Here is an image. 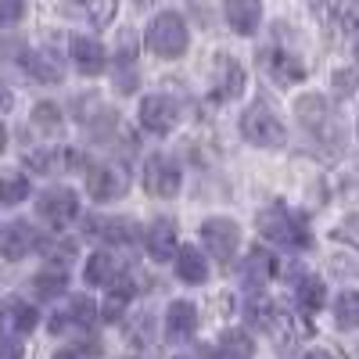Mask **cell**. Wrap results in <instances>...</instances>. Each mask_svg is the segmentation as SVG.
<instances>
[{"label": "cell", "mask_w": 359, "mask_h": 359, "mask_svg": "<svg viewBox=\"0 0 359 359\" xmlns=\"http://www.w3.org/2000/svg\"><path fill=\"white\" fill-rule=\"evenodd\" d=\"M259 233L273 245H284V248H309V226H306V216L291 212L284 201H273L269 208L259 212Z\"/></svg>", "instance_id": "1"}, {"label": "cell", "mask_w": 359, "mask_h": 359, "mask_svg": "<svg viewBox=\"0 0 359 359\" xmlns=\"http://www.w3.org/2000/svg\"><path fill=\"white\" fill-rule=\"evenodd\" d=\"M147 47H151V54H158V57H180V54H187V47H191V29H187V22L180 18L176 11H158L155 18H151V25H147Z\"/></svg>", "instance_id": "2"}, {"label": "cell", "mask_w": 359, "mask_h": 359, "mask_svg": "<svg viewBox=\"0 0 359 359\" xmlns=\"http://www.w3.org/2000/svg\"><path fill=\"white\" fill-rule=\"evenodd\" d=\"M241 133H245L248 144H255V147H269V151L284 147V140H287L284 123H280L277 111L269 108L266 101H255V104L241 115Z\"/></svg>", "instance_id": "3"}, {"label": "cell", "mask_w": 359, "mask_h": 359, "mask_svg": "<svg viewBox=\"0 0 359 359\" xmlns=\"http://www.w3.org/2000/svg\"><path fill=\"white\" fill-rule=\"evenodd\" d=\"M36 212H40L43 223H50L54 230H62V226H69L79 216V198H76L72 187H50V191H43L36 198Z\"/></svg>", "instance_id": "4"}, {"label": "cell", "mask_w": 359, "mask_h": 359, "mask_svg": "<svg viewBox=\"0 0 359 359\" xmlns=\"http://www.w3.org/2000/svg\"><path fill=\"white\" fill-rule=\"evenodd\" d=\"M180 104L169 97V94H151V97H144L140 101V126L147 133H155V137H165L180 126Z\"/></svg>", "instance_id": "5"}, {"label": "cell", "mask_w": 359, "mask_h": 359, "mask_svg": "<svg viewBox=\"0 0 359 359\" xmlns=\"http://www.w3.org/2000/svg\"><path fill=\"white\" fill-rule=\"evenodd\" d=\"M180 184H184V172L180 165L165 155H151L144 162V191L155 194V198H176Z\"/></svg>", "instance_id": "6"}, {"label": "cell", "mask_w": 359, "mask_h": 359, "mask_svg": "<svg viewBox=\"0 0 359 359\" xmlns=\"http://www.w3.org/2000/svg\"><path fill=\"white\" fill-rule=\"evenodd\" d=\"M201 241L212 259H230L237 252V245H241V226L226 216H212L201 223Z\"/></svg>", "instance_id": "7"}, {"label": "cell", "mask_w": 359, "mask_h": 359, "mask_svg": "<svg viewBox=\"0 0 359 359\" xmlns=\"http://www.w3.org/2000/svg\"><path fill=\"white\" fill-rule=\"evenodd\" d=\"M245 83H248V72L241 69V62L230 54H219L216 65H212V86H216V97L219 101H233L245 94Z\"/></svg>", "instance_id": "8"}, {"label": "cell", "mask_w": 359, "mask_h": 359, "mask_svg": "<svg viewBox=\"0 0 359 359\" xmlns=\"http://www.w3.org/2000/svg\"><path fill=\"white\" fill-rule=\"evenodd\" d=\"M86 194L94 201H115L118 194H126V172H118L115 165L86 169Z\"/></svg>", "instance_id": "9"}, {"label": "cell", "mask_w": 359, "mask_h": 359, "mask_svg": "<svg viewBox=\"0 0 359 359\" xmlns=\"http://www.w3.org/2000/svg\"><path fill=\"white\" fill-rule=\"evenodd\" d=\"M36 248H40V233L29 223H11V226H4V233H0V255H4L8 262H18Z\"/></svg>", "instance_id": "10"}, {"label": "cell", "mask_w": 359, "mask_h": 359, "mask_svg": "<svg viewBox=\"0 0 359 359\" xmlns=\"http://www.w3.org/2000/svg\"><path fill=\"white\" fill-rule=\"evenodd\" d=\"M223 15L237 36H252L262 22V0H223Z\"/></svg>", "instance_id": "11"}, {"label": "cell", "mask_w": 359, "mask_h": 359, "mask_svg": "<svg viewBox=\"0 0 359 359\" xmlns=\"http://www.w3.org/2000/svg\"><path fill=\"white\" fill-rule=\"evenodd\" d=\"M144 245H147V255H151L155 262H169L176 259V223L172 219H155L151 226L144 230Z\"/></svg>", "instance_id": "12"}, {"label": "cell", "mask_w": 359, "mask_h": 359, "mask_svg": "<svg viewBox=\"0 0 359 359\" xmlns=\"http://www.w3.org/2000/svg\"><path fill=\"white\" fill-rule=\"evenodd\" d=\"M194 331H198V309L187 302V298L169 302V309H165V338L176 345V341H187Z\"/></svg>", "instance_id": "13"}, {"label": "cell", "mask_w": 359, "mask_h": 359, "mask_svg": "<svg viewBox=\"0 0 359 359\" xmlns=\"http://www.w3.org/2000/svg\"><path fill=\"white\" fill-rule=\"evenodd\" d=\"M72 65L83 76H101L108 65V50L94 36H72Z\"/></svg>", "instance_id": "14"}, {"label": "cell", "mask_w": 359, "mask_h": 359, "mask_svg": "<svg viewBox=\"0 0 359 359\" xmlns=\"http://www.w3.org/2000/svg\"><path fill=\"white\" fill-rule=\"evenodd\" d=\"M86 233L90 237H101V241H111V245H133L137 241V223L133 219H118V216H111V219H94L90 216L86 219Z\"/></svg>", "instance_id": "15"}, {"label": "cell", "mask_w": 359, "mask_h": 359, "mask_svg": "<svg viewBox=\"0 0 359 359\" xmlns=\"http://www.w3.org/2000/svg\"><path fill=\"white\" fill-rule=\"evenodd\" d=\"M118 259L111 255V252H94L86 259V266H83V280L90 284V287H115L118 284Z\"/></svg>", "instance_id": "16"}, {"label": "cell", "mask_w": 359, "mask_h": 359, "mask_svg": "<svg viewBox=\"0 0 359 359\" xmlns=\"http://www.w3.org/2000/svg\"><path fill=\"white\" fill-rule=\"evenodd\" d=\"M294 115H298V123H302L306 130H313V133H323L327 126H331V104H327L320 94H302L294 101Z\"/></svg>", "instance_id": "17"}, {"label": "cell", "mask_w": 359, "mask_h": 359, "mask_svg": "<svg viewBox=\"0 0 359 359\" xmlns=\"http://www.w3.org/2000/svg\"><path fill=\"white\" fill-rule=\"evenodd\" d=\"M62 11L90 25H108L118 11V0H65Z\"/></svg>", "instance_id": "18"}, {"label": "cell", "mask_w": 359, "mask_h": 359, "mask_svg": "<svg viewBox=\"0 0 359 359\" xmlns=\"http://www.w3.org/2000/svg\"><path fill=\"white\" fill-rule=\"evenodd\" d=\"M176 277L187 284H205L208 280V259L194 245H180L176 248Z\"/></svg>", "instance_id": "19"}, {"label": "cell", "mask_w": 359, "mask_h": 359, "mask_svg": "<svg viewBox=\"0 0 359 359\" xmlns=\"http://www.w3.org/2000/svg\"><path fill=\"white\" fill-rule=\"evenodd\" d=\"M262 69L280 79V83H294V79H306V65L298 62L294 54H284V50H262Z\"/></svg>", "instance_id": "20"}, {"label": "cell", "mask_w": 359, "mask_h": 359, "mask_svg": "<svg viewBox=\"0 0 359 359\" xmlns=\"http://www.w3.org/2000/svg\"><path fill=\"white\" fill-rule=\"evenodd\" d=\"M273 269H277V259L269 255L266 248H255L248 252V259L241 262V280L248 287H266V280L273 277Z\"/></svg>", "instance_id": "21"}, {"label": "cell", "mask_w": 359, "mask_h": 359, "mask_svg": "<svg viewBox=\"0 0 359 359\" xmlns=\"http://www.w3.org/2000/svg\"><path fill=\"white\" fill-rule=\"evenodd\" d=\"M22 65H25L29 76H36L40 83H57V79H62V65H57L50 54H43V50H25Z\"/></svg>", "instance_id": "22"}, {"label": "cell", "mask_w": 359, "mask_h": 359, "mask_svg": "<svg viewBox=\"0 0 359 359\" xmlns=\"http://www.w3.org/2000/svg\"><path fill=\"white\" fill-rule=\"evenodd\" d=\"M291 294H294V302L298 306H306L309 313H316L320 306H323V284L316 280V277H294L291 280Z\"/></svg>", "instance_id": "23"}, {"label": "cell", "mask_w": 359, "mask_h": 359, "mask_svg": "<svg viewBox=\"0 0 359 359\" xmlns=\"http://www.w3.org/2000/svg\"><path fill=\"white\" fill-rule=\"evenodd\" d=\"M69 287V273H65V266L57 269V266H50V269H43V273H36L33 277V291L40 294V298H57Z\"/></svg>", "instance_id": "24"}, {"label": "cell", "mask_w": 359, "mask_h": 359, "mask_svg": "<svg viewBox=\"0 0 359 359\" xmlns=\"http://www.w3.org/2000/svg\"><path fill=\"white\" fill-rule=\"evenodd\" d=\"M29 198V180L22 172H8V176H0V205H22Z\"/></svg>", "instance_id": "25"}, {"label": "cell", "mask_w": 359, "mask_h": 359, "mask_svg": "<svg viewBox=\"0 0 359 359\" xmlns=\"http://www.w3.org/2000/svg\"><path fill=\"white\" fill-rule=\"evenodd\" d=\"M334 316L341 331H355L359 327V291H345L338 302H334Z\"/></svg>", "instance_id": "26"}, {"label": "cell", "mask_w": 359, "mask_h": 359, "mask_svg": "<svg viewBox=\"0 0 359 359\" xmlns=\"http://www.w3.org/2000/svg\"><path fill=\"white\" fill-rule=\"evenodd\" d=\"M69 320L72 323H79V327H86V323H94V316H97V306H94V298H86V294H76V298H69Z\"/></svg>", "instance_id": "27"}, {"label": "cell", "mask_w": 359, "mask_h": 359, "mask_svg": "<svg viewBox=\"0 0 359 359\" xmlns=\"http://www.w3.org/2000/svg\"><path fill=\"white\" fill-rule=\"evenodd\" d=\"M33 126H40V130L54 133L57 126H62V108L50 104V101H40V104L33 108Z\"/></svg>", "instance_id": "28"}, {"label": "cell", "mask_w": 359, "mask_h": 359, "mask_svg": "<svg viewBox=\"0 0 359 359\" xmlns=\"http://www.w3.org/2000/svg\"><path fill=\"white\" fill-rule=\"evenodd\" d=\"M331 237H334V241H341V245L359 248V216H345V219L331 230Z\"/></svg>", "instance_id": "29"}, {"label": "cell", "mask_w": 359, "mask_h": 359, "mask_svg": "<svg viewBox=\"0 0 359 359\" xmlns=\"http://www.w3.org/2000/svg\"><path fill=\"white\" fill-rule=\"evenodd\" d=\"M11 327L15 331H33L36 327V309L25 306V302H15L11 306Z\"/></svg>", "instance_id": "30"}, {"label": "cell", "mask_w": 359, "mask_h": 359, "mask_svg": "<svg viewBox=\"0 0 359 359\" xmlns=\"http://www.w3.org/2000/svg\"><path fill=\"white\" fill-rule=\"evenodd\" d=\"M334 15L345 29H359V0H334Z\"/></svg>", "instance_id": "31"}, {"label": "cell", "mask_w": 359, "mask_h": 359, "mask_svg": "<svg viewBox=\"0 0 359 359\" xmlns=\"http://www.w3.org/2000/svg\"><path fill=\"white\" fill-rule=\"evenodd\" d=\"M248 316L255 327H262V331H269V320H273V306L266 302V298H252L248 302Z\"/></svg>", "instance_id": "32"}, {"label": "cell", "mask_w": 359, "mask_h": 359, "mask_svg": "<svg viewBox=\"0 0 359 359\" xmlns=\"http://www.w3.org/2000/svg\"><path fill=\"white\" fill-rule=\"evenodd\" d=\"M355 83H359L355 69H338V72H334V94H338V97H352V94H355Z\"/></svg>", "instance_id": "33"}, {"label": "cell", "mask_w": 359, "mask_h": 359, "mask_svg": "<svg viewBox=\"0 0 359 359\" xmlns=\"http://www.w3.org/2000/svg\"><path fill=\"white\" fill-rule=\"evenodd\" d=\"M22 18V0H0V25Z\"/></svg>", "instance_id": "34"}, {"label": "cell", "mask_w": 359, "mask_h": 359, "mask_svg": "<svg viewBox=\"0 0 359 359\" xmlns=\"http://www.w3.org/2000/svg\"><path fill=\"white\" fill-rule=\"evenodd\" d=\"M0 359H22V345H15V341H0Z\"/></svg>", "instance_id": "35"}, {"label": "cell", "mask_w": 359, "mask_h": 359, "mask_svg": "<svg viewBox=\"0 0 359 359\" xmlns=\"http://www.w3.org/2000/svg\"><path fill=\"white\" fill-rule=\"evenodd\" d=\"M11 104H15V94L0 83V111H11Z\"/></svg>", "instance_id": "36"}, {"label": "cell", "mask_w": 359, "mask_h": 359, "mask_svg": "<svg viewBox=\"0 0 359 359\" xmlns=\"http://www.w3.org/2000/svg\"><path fill=\"white\" fill-rule=\"evenodd\" d=\"M4 147H8V130H4V123H0V155H4Z\"/></svg>", "instance_id": "37"}, {"label": "cell", "mask_w": 359, "mask_h": 359, "mask_svg": "<svg viewBox=\"0 0 359 359\" xmlns=\"http://www.w3.org/2000/svg\"><path fill=\"white\" fill-rule=\"evenodd\" d=\"M306 359H334V355H331V352H320V348H316V352H309Z\"/></svg>", "instance_id": "38"}, {"label": "cell", "mask_w": 359, "mask_h": 359, "mask_svg": "<svg viewBox=\"0 0 359 359\" xmlns=\"http://www.w3.org/2000/svg\"><path fill=\"white\" fill-rule=\"evenodd\" d=\"M54 359H79V355H76V352H57Z\"/></svg>", "instance_id": "39"}, {"label": "cell", "mask_w": 359, "mask_h": 359, "mask_svg": "<svg viewBox=\"0 0 359 359\" xmlns=\"http://www.w3.org/2000/svg\"><path fill=\"white\" fill-rule=\"evenodd\" d=\"M137 4H140V8H147V4H151V0H137Z\"/></svg>", "instance_id": "40"}, {"label": "cell", "mask_w": 359, "mask_h": 359, "mask_svg": "<svg viewBox=\"0 0 359 359\" xmlns=\"http://www.w3.org/2000/svg\"><path fill=\"white\" fill-rule=\"evenodd\" d=\"M355 57H359V43H355Z\"/></svg>", "instance_id": "41"}, {"label": "cell", "mask_w": 359, "mask_h": 359, "mask_svg": "<svg viewBox=\"0 0 359 359\" xmlns=\"http://www.w3.org/2000/svg\"><path fill=\"white\" fill-rule=\"evenodd\" d=\"M176 359H187V355H176Z\"/></svg>", "instance_id": "42"}]
</instances>
